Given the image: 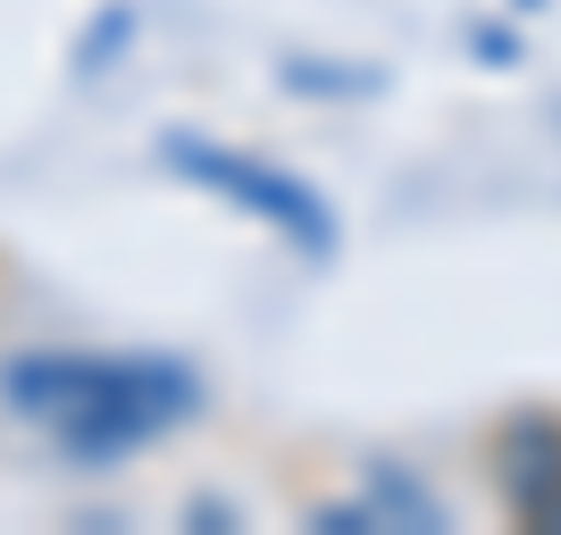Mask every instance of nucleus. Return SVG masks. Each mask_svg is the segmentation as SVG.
I'll return each mask as SVG.
<instances>
[{"instance_id":"3","label":"nucleus","mask_w":561,"mask_h":535,"mask_svg":"<svg viewBox=\"0 0 561 535\" xmlns=\"http://www.w3.org/2000/svg\"><path fill=\"white\" fill-rule=\"evenodd\" d=\"M494 493L528 527H561V419L553 410H519L494 435Z\"/></svg>"},{"instance_id":"1","label":"nucleus","mask_w":561,"mask_h":535,"mask_svg":"<svg viewBox=\"0 0 561 535\" xmlns=\"http://www.w3.org/2000/svg\"><path fill=\"white\" fill-rule=\"evenodd\" d=\"M202 369L168 351H93V344H34L0 360V410L76 468H117L160 435L202 419Z\"/></svg>"},{"instance_id":"2","label":"nucleus","mask_w":561,"mask_h":535,"mask_svg":"<svg viewBox=\"0 0 561 535\" xmlns=\"http://www.w3.org/2000/svg\"><path fill=\"white\" fill-rule=\"evenodd\" d=\"M160 160L176 167L185 185L218 193L227 210L260 218V226L277 234V243H294L302 259H328V252H335V218H328V201H319L302 176H285L277 160H260V151H227V142H210V135H168V142H160Z\"/></svg>"}]
</instances>
